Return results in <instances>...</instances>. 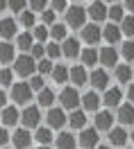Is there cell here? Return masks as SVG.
<instances>
[{
    "label": "cell",
    "instance_id": "e575fe53",
    "mask_svg": "<svg viewBox=\"0 0 134 149\" xmlns=\"http://www.w3.org/2000/svg\"><path fill=\"white\" fill-rule=\"evenodd\" d=\"M107 16H109L111 20H121V23H123V18H125V14H123V7H121V5H114V7L109 9V14H107Z\"/></svg>",
    "mask_w": 134,
    "mask_h": 149
},
{
    "label": "cell",
    "instance_id": "4316f807",
    "mask_svg": "<svg viewBox=\"0 0 134 149\" xmlns=\"http://www.w3.org/2000/svg\"><path fill=\"white\" fill-rule=\"evenodd\" d=\"M130 77H132L130 65H116V79H118L121 84H130Z\"/></svg>",
    "mask_w": 134,
    "mask_h": 149
},
{
    "label": "cell",
    "instance_id": "836d02e7",
    "mask_svg": "<svg viewBox=\"0 0 134 149\" xmlns=\"http://www.w3.org/2000/svg\"><path fill=\"white\" fill-rule=\"evenodd\" d=\"M32 36H34L39 43H41V41H46V38L50 36V29L46 27V25H39V27H34V34H32Z\"/></svg>",
    "mask_w": 134,
    "mask_h": 149
},
{
    "label": "cell",
    "instance_id": "8992f818",
    "mask_svg": "<svg viewBox=\"0 0 134 149\" xmlns=\"http://www.w3.org/2000/svg\"><path fill=\"white\" fill-rule=\"evenodd\" d=\"M82 38H84L89 45H96L98 41L102 38V29L98 27V25H93V23H91V25H84V27H82Z\"/></svg>",
    "mask_w": 134,
    "mask_h": 149
},
{
    "label": "cell",
    "instance_id": "9f6ffc18",
    "mask_svg": "<svg viewBox=\"0 0 134 149\" xmlns=\"http://www.w3.org/2000/svg\"><path fill=\"white\" fill-rule=\"evenodd\" d=\"M39 149H48V147H39Z\"/></svg>",
    "mask_w": 134,
    "mask_h": 149
},
{
    "label": "cell",
    "instance_id": "9c48e42d",
    "mask_svg": "<svg viewBox=\"0 0 134 149\" xmlns=\"http://www.w3.org/2000/svg\"><path fill=\"white\" fill-rule=\"evenodd\" d=\"M11 140H14V147L16 149H28L32 145V136H30L28 129H16V133L11 136Z\"/></svg>",
    "mask_w": 134,
    "mask_h": 149
},
{
    "label": "cell",
    "instance_id": "30bf717a",
    "mask_svg": "<svg viewBox=\"0 0 134 149\" xmlns=\"http://www.w3.org/2000/svg\"><path fill=\"white\" fill-rule=\"evenodd\" d=\"M89 79H91L93 88H98V91H105L107 84H109V74H107V70H93V72L89 74Z\"/></svg>",
    "mask_w": 134,
    "mask_h": 149
},
{
    "label": "cell",
    "instance_id": "f546056e",
    "mask_svg": "<svg viewBox=\"0 0 134 149\" xmlns=\"http://www.w3.org/2000/svg\"><path fill=\"white\" fill-rule=\"evenodd\" d=\"M82 61H84V65H93L96 61H100V54H98L93 47H86L84 52H82Z\"/></svg>",
    "mask_w": 134,
    "mask_h": 149
},
{
    "label": "cell",
    "instance_id": "9a60e30c",
    "mask_svg": "<svg viewBox=\"0 0 134 149\" xmlns=\"http://www.w3.org/2000/svg\"><path fill=\"white\" fill-rule=\"evenodd\" d=\"M127 138H130V136H127V131L121 129V127L109 131V142H111V147H123L125 142H127Z\"/></svg>",
    "mask_w": 134,
    "mask_h": 149
},
{
    "label": "cell",
    "instance_id": "11a10c76",
    "mask_svg": "<svg viewBox=\"0 0 134 149\" xmlns=\"http://www.w3.org/2000/svg\"><path fill=\"white\" fill-rule=\"evenodd\" d=\"M107 2H116V0H107Z\"/></svg>",
    "mask_w": 134,
    "mask_h": 149
},
{
    "label": "cell",
    "instance_id": "4dcf8cb0",
    "mask_svg": "<svg viewBox=\"0 0 134 149\" xmlns=\"http://www.w3.org/2000/svg\"><path fill=\"white\" fill-rule=\"evenodd\" d=\"M34 138H37L39 142L43 145V147H46V145H50V142H52V133H50V129H43V127H39V129H37V136H34Z\"/></svg>",
    "mask_w": 134,
    "mask_h": 149
},
{
    "label": "cell",
    "instance_id": "2e32d148",
    "mask_svg": "<svg viewBox=\"0 0 134 149\" xmlns=\"http://www.w3.org/2000/svg\"><path fill=\"white\" fill-rule=\"evenodd\" d=\"M61 54L68 56V59L77 56V54H80V41H77V38H66L64 45H61Z\"/></svg>",
    "mask_w": 134,
    "mask_h": 149
},
{
    "label": "cell",
    "instance_id": "484cf974",
    "mask_svg": "<svg viewBox=\"0 0 134 149\" xmlns=\"http://www.w3.org/2000/svg\"><path fill=\"white\" fill-rule=\"evenodd\" d=\"M0 61H2V63L14 61V45H9V43H0Z\"/></svg>",
    "mask_w": 134,
    "mask_h": 149
},
{
    "label": "cell",
    "instance_id": "8d00e7d4",
    "mask_svg": "<svg viewBox=\"0 0 134 149\" xmlns=\"http://www.w3.org/2000/svg\"><path fill=\"white\" fill-rule=\"evenodd\" d=\"M25 2H28V0H7V7H9L11 11L23 14V11H25Z\"/></svg>",
    "mask_w": 134,
    "mask_h": 149
},
{
    "label": "cell",
    "instance_id": "8fae6325",
    "mask_svg": "<svg viewBox=\"0 0 134 149\" xmlns=\"http://www.w3.org/2000/svg\"><path fill=\"white\" fill-rule=\"evenodd\" d=\"M80 145L86 149L96 147L98 145V129H82V133H80Z\"/></svg>",
    "mask_w": 134,
    "mask_h": 149
},
{
    "label": "cell",
    "instance_id": "4fadbf2b",
    "mask_svg": "<svg viewBox=\"0 0 134 149\" xmlns=\"http://www.w3.org/2000/svg\"><path fill=\"white\" fill-rule=\"evenodd\" d=\"M121 36H123V32H121V27H118V25H114V23H111V25H107V27L102 29V38H105L109 45L118 43V41H121Z\"/></svg>",
    "mask_w": 134,
    "mask_h": 149
},
{
    "label": "cell",
    "instance_id": "681fc988",
    "mask_svg": "<svg viewBox=\"0 0 134 149\" xmlns=\"http://www.w3.org/2000/svg\"><path fill=\"white\" fill-rule=\"evenodd\" d=\"M125 9L134 11V0H125Z\"/></svg>",
    "mask_w": 134,
    "mask_h": 149
},
{
    "label": "cell",
    "instance_id": "44dd1931",
    "mask_svg": "<svg viewBox=\"0 0 134 149\" xmlns=\"http://www.w3.org/2000/svg\"><path fill=\"white\" fill-rule=\"evenodd\" d=\"M118 61V54H116V50L111 45L109 47H102V52H100V63L102 65H116Z\"/></svg>",
    "mask_w": 134,
    "mask_h": 149
},
{
    "label": "cell",
    "instance_id": "6f0895ef",
    "mask_svg": "<svg viewBox=\"0 0 134 149\" xmlns=\"http://www.w3.org/2000/svg\"><path fill=\"white\" fill-rule=\"evenodd\" d=\"M91 2H93V0H91Z\"/></svg>",
    "mask_w": 134,
    "mask_h": 149
},
{
    "label": "cell",
    "instance_id": "5bb4252c",
    "mask_svg": "<svg viewBox=\"0 0 134 149\" xmlns=\"http://www.w3.org/2000/svg\"><path fill=\"white\" fill-rule=\"evenodd\" d=\"M68 79H71L75 86H84L86 79H89V74H86V70L82 68V65H75V68L68 70Z\"/></svg>",
    "mask_w": 134,
    "mask_h": 149
},
{
    "label": "cell",
    "instance_id": "cb8c5ba5",
    "mask_svg": "<svg viewBox=\"0 0 134 149\" xmlns=\"http://www.w3.org/2000/svg\"><path fill=\"white\" fill-rule=\"evenodd\" d=\"M57 149H75V138L71 133H59L57 136Z\"/></svg>",
    "mask_w": 134,
    "mask_h": 149
},
{
    "label": "cell",
    "instance_id": "f6af8a7d",
    "mask_svg": "<svg viewBox=\"0 0 134 149\" xmlns=\"http://www.w3.org/2000/svg\"><path fill=\"white\" fill-rule=\"evenodd\" d=\"M43 25H55V11L52 9L43 11Z\"/></svg>",
    "mask_w": 134,
    "mask_h": 149
},
{
    "label": "cell",
    "instance_id": "60d3db41",
    "mask_svg": "<svg viewBox=\"0 0 134 149\" xmlns=\"http://www.w3.org/2000/svg\"><path fill=\"white\" fill-rule=\"evenodd\" d=\"M48 0H30V11H46Z\"/></svg>",
    "mask_w": 134,
    "mask_h": 149
},
{
    "label": "cell",
    "instance_id": "ba28073f",
    "mask_svg": "<svg viewBox=\"0 0 134 149\" xmlns=\"http://www.w3.org/2000/svg\"><path fill=\"white\" fill-rule=\"evenodd\" d=\"M66 115H64V111L61 109H50L48 111V127L50 129H61L64 124H66Z\"/></svg>",
    "mask_w": 134,
    "mask_h": 149
},
{
    "label": "cell",
    "instance_id": "603a6c76",
    "mask_svg": "<svg viewBox=\"0 0 134 149\" xmlns=\"http://www.w3.org/2000/svg\"><path fill=\"white\" fill-rule=\"evenodd\" d=\"M68 124L73 127V129H84L86 127V115L84 111H73L68 115Z\"/></svg>",
    "mask_w": 134,
    "mask_h": 149
},
{
    "label": "cell",
    "instance_id": "277c9868",
    "mask_svg": "<svg viewBox=\"0 0 134 149\" xmlns=\"http://www.w3.org/2000/svg\"><path fill=\"white\" fill-rule=\"evenodd\" d=\"M39 120H41L39 106H28L20 115V122L25 124V129H39Z\"/></svg>",
    "mask_w": 134,
    "mask_h": 149
},
{
    "label": "cell",
    "instance_id": "db71d44e",
    "mask_svg": "<svg viewBox=\"0 0 134 149\" xmlns=\"http://www.w3.org/2000/svg\"><path fill=\"white\" fill-rule=\"evenodd\" d=\"M130 138H132V142H134V131H132V136H130Z\"/></svg>",
    "mask_w": 134,
    "mask_h": 149
},
{
    "label": "cell",
    "instance_id": "ee69618b",
    "mask_svg": "<svg viewBox=\"0 0 134 149\" xmlns=\"http://www.w3.org/2000/svg\"><path fill=\"white\" fill-rule=\"evenodd\" d=\"M28 84H30V88H32V91H39V93H41V91L46 88V86H43V79H41V77H32Z\"/></svg>",
    "mask_w": 134,
    "mask_h": 149
},
{
    "label": "cell",
    "instance_id": "ac0fdd59",
    "mask_svg": "<svg viewBox=\"0 0 134 149\" xmlns=\"http://www.w3.org/2000/svg\"><path fill=\"white\" fill-rule=\"evenodd\" d=\"M18 111H16V106H5L2 109V124L5 127H14L16 122H18Z\"/></svg>",
    "mask_w": 134,
    "mask_h": 149
},
{
    "label": "cell",
    "instance_id": "f5cc1de1",
    "mask_svg": "<svg viewBox=\"0 0 134 149\" xmlns=\"http://www.w3.org/2000/svg\"><path fill=\"white\" fill-rule=\"evenodd\" d=\"M98 149H111V147H105V145H102V147H98Z\"/></svg>",
    "mask_w": 134,
    "mask_h": 149
},
{
    "label": "cell",
    "instance_id": "e0dca14e",
    "mask_svg": "<svg viewBox=\"0 0 134 149\" xmlns=\"http://www.w3.org/2000/svg\"><path fill=\"white\" fill-rule=\"evenodd\" d=\"M14 34H16V20L2 18L0 20V38H11Z\"/></svg>",
    "mask_w": 134,
    "mask_h": 149
},
{
    "label": "cell",
    "instance_id": "f35d334b",
    "mask_svg": "<svg viewBox=\"0 0 134 149\" xmlns=\"http://www.w3.org/2000/svg\"><path fill=\"white\" fill-rule=\"evenodd\" d=\"M30 52H32V59H34V61H41V56L46 54V47L41 45V43H34V45H32V50H30Z\"/></svg>",
    "mask_w": 134,
    "mask_h": 149
},
{
    "label": "cell",
    "instance_id": "6da1fadb",
    "mask_svg": "<svg viewBox=\"0 0 134 149\" xmlns=\"http://www.w3.org/2000/svg\"><path fill=\"white\" fill-rule=\"evenodd\" d=\"M86 9L84 7H80V5H73L71 9H66V25L68 27H84V23H86Z\"/></svg>",
    "mask_w": 134,
    "mask_h": 149
},
{
    "label": "cell",
    "instance_id": "bcb514c9",
    "mask_svg": "<svg viewBox=\"0 0 134 149\" xmlns=\"http://www.w3.org/2000/svg\"><path fill=\"white\" fill-rule=\"evenodd\" d=\"M50 7H52V11H66V0H52Z\"/></svg>",
    "mask_w": 134,
    "mask_h": 149
},
{
    "label": "cell",
    "instance_id": "7c38bea8",
    "mask_svg": "<svg viewBox=\"0 0 134 149\" xmlns=\"http://www.w3.org/2000/svg\"><path fill=\"white\" fill-rule=\"evenodd\" d=\"M111 122H114V118H111L109 111H98L96 113V129L98 131H111Z\"/></svg>",
    "mask_w": 134,
    "mask_h": 149
},
{
    "label": "cell",
    "instance_id": "7dc6e473",
    "mask_svg": "<svg viewBox=\"0 0 134 149\" xmlns=\"http://www.w3.org/2000/svg\"><path fill=\"white\" fill-rule=\"evenodd\" d=\"M9 142V133L5 131V127H0V147H5Z\"/></svg>",
    "mask_w": 134,
    "mask_h": 149
},
{
    "label": "cell",
    "instance_id": "7bdbcfd3",
    "mask_svg": "<svg viewBox=\"0 0 134 149\" xmlns=\"http://www.w3.org/2000/svg\"><path fill=\"white\" fill-rule=\"evenodd\" d=\"M46 54H48L50 59H55V56L61 54V47H59L57 43H50V45H46Z\"/></svg>",
    "mask_w": 134,
    "mask_h": 149
},
{
    "label": "cell",
    "instance_id": "83f0119b",
    "mask_svg": "<svg viewBox=\"0 0 134 149\" xmlns=\"http://www.w3.org/2000/svg\"><path fill=\"white\" fill-rule=\"evenodd\" d=\"M52 79H55L57 84H66V81H68L66 65H57V68H52Z\"/></svg>",
    "mask_w": 134,
    "mask_h": 149
},
{
    "label": "cell",
    "instance_id": "74e56055",
    "mask_svg": "<svg viewBox=\"0 0 134 149\" xmlns=\"http://www.w3.org/2000/svg\"><path fill=\"white\" fill-rule=\"evenodd\" d=\"M123 56L127 61H134V41H125L123 43Z\"/></svg>",
    "mask_w": 134,
    "mask_h": 149
},
{
    "label": "cell",
    "instance_id": "d590c367",
    "mask_svg": "<svg viewBox=\"0 0 134 149\" xmlns=\"http://www.w3.org/2000/svg\"><path fill=\"white\" fill-rule=\"evenodd\" d=\"M34 11H23L20 14V23H23V27H34Z\"/></svg>",
    "mask_w": 134,
    "mask_h": 149
},
{
    "label": "cell",
    "instance_id": "1f68e13d",
    "mask_svg": "<svg viewBox=\"0 0 134 149\" xmlns=\"http://www.w3.org/2000/svg\"><path fill=\"white\" fill-rule=\"evenodd\" d=\"M32 45H34V36L30 32H23L18 36V47L20 50H32Z\"/></svg>",
    "mask_w": 134,
    "mask_h": 149
},
{
    "label": "cell",
    "instance_id": "c3c4849f",
    "mask_svg": "<svg viewBox=\"0 0 134 149\" xmlns=\"http://www.w3.org/2000/svg\"><path fill=\"white\" fill-rule=\"evenodd\" d=\"M127 97H130V104H134V84H130L127 88Z\"/></svg>",
    "mask_w": 134,
    "mask_h": 149
},
{
    "label": "cell",
    "instance_id": "7a4b0ae2",
    "mask_svg": "<svg viewBox=\"0 0 134 149\" xmlns=\"http://www.w3.org/2000/svg\"><path fill=\"white\" fill-rule=\"evenodd\" d=\"M14 70L20 74V77H34V70H37V61L32 59V54H20L16 59V65Z\"/></svg>",
    "mask_w": 134,
    "mask_h": 149
},
{
    "label": "cell",
    "instance_id": "52a82bcc",
    "mask_svg": "<svg viewBox=\"0 0 134 149\" xmlns=\"http://www.w3.org/2000/svg\"><path fill=\"white\" fill-rule=\"evenodd\" d=\"M86 14H89V16H91L93 20H105V18H107V14H109V9H107L105 2H100V0H93V2H91V7L86 9Z\"/></svg>",
    "mask_w": 134,
    "mask_h": 149
},
{
    "label": "cell",
    "instance_id": "d6986e66",
    "mask_svg": "<svg viewBox=\"0 0 134 149\" xmlns=\"http://www.w3.org/2000/svg\"><path fill=\"white\" fill-rule=\"evenodd\" d=\"M82 106H84V111H98V109H100V97H98L93 91L82 95Z\"/></svg>",
    "mask_w": 134,
    "mask_h": 149
},
{
    "label": "cell",
    "instance_id": "d4e9b609",
    "mask_svg": "<svg viewBox=\"0 0 134 149\" xmlns=\"http://www.w3.org/2000/svg\"><path fill=\"white\" fill-rule=\"evenodd\" d=\"M66 25H61V23H55L52 27H50V36L55 38V43L57 41H66Z\"/></svg>",
    "mask_w": 134,
    "mask_h": 149
},
{
    "label": "cell",
    "instance_id": "f907efd6",
    "mask_svg": "<svg viewBox=\"0 0 134 149\" xmlns=\"http://www.w3.org/2000/svg\"><path fill=\"white\" fill-rule=\"evenodd\" d=\"M5 102H7V97H5V93L0 91V109H5Z\"/></svg>",
    "mask_w": 134,
    "mask_h": 149
},
{
    "label": "cell",
    "instance_id": "f1b7e54d",
    "mask_svg": "<svg viewBox=\"0 0 134 149\" xmlns=\"http://www.w3.org/2000/svg\"><path fill=\"white\" fill-rule=\"evenodd\" d=\"M52 102H55V93L50 88H43L39 93V106H52Z\"/></svg>",
    "mask_w": 134,
    "mask_h": 149
},
{
    "label": "cell",
    "instance_id": "816d5d0a",
    "mask_svg": "<svg viewBox=\"0 0 134 149\" xmlns=\"http://www.w3.org/2000/svg\"><path fill=\"white\" fill-rule=\"evenodd\" d=\"M5 7H7V0H0V11L5 9Z\"/></svg>",
    "mask_w": 134,
    "mask_h": 149
},
{
    "label": "cell",
    "instance_id": "7402d4cb",
    "mask_svg": "<svg viewBox=\"0 0 134 149\" xmlns=\"http://www.w3.org/2000/svg\"><path fill=\"white\" fill-rule=\"evenodd\" d=\"M118 122H123V124H132L134 122V106L132 104H123L118 109Z\"/></svg>",
    "mask_w": 134,
    "mask_h": 149
},
{
    "label": "cell",
    "instance_id": "d6a6232c",
    "mask_svg": "<svg viewBox=\"0 0 134 149\" xmlns=\"http://www.w3.org/2000/svg\"><path fill=\"white\" fill-rule=\"evenodd\" d=\"M121 32L125 36H134V16H125L121 23Z\"/></svg>",
    "mask_w": 134,
    "mask_h": 149
},
{
    "label": "cell",
    "instance_id": "3957f363",
    "mask_svg": "<svg viewBox=\"0 0 134 149\" xmlns=\"http://www.w3.org/2000/svg\"><path fill=\"white\" fill-rule=\"evenodd\" d=\"M59 102H61V106H64V109H68V111H75L77 104L82 102V97L77 95L75 88H64V91H61V95H59Z\"/></svg>",
    "mask_w": 134,
    "mask_h": 149
},
{
    "label": "cell",
    "instance_id": "ab89813d",
    "mask_svg": "<svg viewBox=\"0 0 134 149\" xmlns=\"http://www.w3.org/2000/svg\"><path fill=\"white\" fill-rule=\"evenodd\" d=\"M37 68H39V72H41V74H48V72L52 74V63H50V59H41Z\"/></svg>",
    "mask_w": 134,
    "mask_h": 149
},
{
    "label": "cell",
    "instance_id": "5b68a950",
    "mask_svg": "<svg viewBox=\"0 0 134 149\" xmlns=\"http://www.w3.org/2000/svg\"><path fill=\"white\" fill-rule=\"evenodd\" d=\"M11 100L18 104H25L32 100V88H30V84H14V88H11Z\"/></svg>",
    "mask_w": 134,
    "mask_h": 149
},
{
    "label": "cell",
    "instance_id": "b9f144b4",
    "mask_svg": "<svg viewBox=\"0 0 134 149\" xmlns=\"http://www.w3.org/2000/svg\"><path fill=\"white\" fill-rule=\"evenodd\" d=\"M11 79H14V72H11L9 68H5V70L0 72V84H2V86H9Z\"/></svg>",
    "mask_w": 134,
    "mask_h": 149
},
{
    "label": "cell",
    "instance_id": "ffe728a7",
    "mask_svg": "<svg viewBox=\"0 0 134 149\" xmlns=\"http://www.w3.org/2000/svg\"><path fill=\"white\" fill-rule=\"evenodd\" d=\"M121 97H123L121 88H109V91H105L102 102H105L107 106H118V104H121Z\"/></svg>",
    "mask_w": 134,
    "mask_h": 149
}]
</instances>
